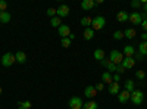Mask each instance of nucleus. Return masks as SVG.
<instances>
[{
    "label": "nucleus",
    "mask_w": 147,
    "mask_h": 109,
    "mask_svg": "<svg viewBox=\"0 0 147 109\" xmlns=\"http://www.w3.org/2000/svg\"><path fill=\"white\" fill-rule=\"evenodd\" d=\"M124 53L122 52H119V50H116V49H113V50H110V53H109V60L112 64H115V65H121L122 64V60H124Z\"/></svg>",
    "instance_id": "nucleus-1"
},
{
    "label": "nucleus",
    "mask_w": 147,
    "mask_h": 109,
    "mask_svg": "<svg viewBox=\"0 0 147 109\" xmlns=\"http://www.w3.org/2000/svg\"><path fill=\"white\" fill-rule=\"evenodd\" d=\"M105 25H106V19L102 15H99V16L93 18V22H91L90 28H93V31H100V30L105 28Z\"/></svg>",
    "instance_id": "nucleus-2"
},
{
    "label": "nucleus",
    "mask_w": 147,
    "mask_h": 109,
    "mask_svg": "<svg viewBox=\"0 0 147 109\" xmlns=\"http://www.w3.org/2000/svg\"><path fill=\"white\" fill-rule=\"evenodd\" d=\"M129 100H131L134 105H136V106L143 105V102H144V93H143L141 90H134V91L131 93Z\"/></svg>",
    "instance_id": "nucleus-3"
},
{
    "label": "nucleus",
    "mask_w": 147,
    "mask_h": 109,
    "mask_svg": "<svg viewBox=\"0 0 147 109\" xmlns=\"http://www.w3.org/2000/svg\"><path fill=\"white\" fill-rule=\"evenodd\" d=\"M15 62H16V59H15V55H13V53H5V55L2 56V65L6 66V68L12 66Z\"/></svg>",
    "instance_id": "nucleus-4"
},
{
    "label": "nucleus",
    "mask_w": 147,
    "mask_h": 109,
    "mask_svg": "<svg viewBox=\"0 0 147 109\" xmlns=\"http://www.w3.org/2000/svg\"><path fill=\"white\" fill-rule=\"evenodd\" d=\"M68 106H69V109H82L84 103H82V99H81V97L75 96V97H71V99H69Z\"/></svg>",
    "instance_id": "nucleus-5"
},
{
    "label": "nucleus",
    "mask_w": 147,
    "mask_h": 109,
    "mask_svg": "<svg viewBox=\"0 0 147 109\" xmlns=\"http://www.w3.org/2000/svg\"><path fill=\"white\" fill-rule=\"evenodd\" d=\"M68 15H69V6H68V5H60V6L56 9V16H59L60 19L66 18Z\"/></svg>",
    "instance_id": "nucleus-6"
},
{
    "label": "nucleus",
    "mask_w": 147,
    "mask_h": 109,
    "mask_svg": "<svg viewBox=\"0 0 147 109\" xmlns=\"http://www.w3.org/2000/svg\"><path fill=\"white\" fill-rule=\"evenodd\" d=\"M132 25H141L143 22V18H141V14L140 12H132V14L129 15V19H128Z\"/></svg>",
    "instance_id": "nucleus-7"
},
{
    "label": "nucleus",
    "mask_w": 147,
    "mask_h": 109,
    "mask_svg": "<svg viewBox=\"0 0 147 109\" xmlns=\"http://www.w3.org/2000/svg\"><path fill=\"white\" fill-rule=\"evenodd\" d=\"M84 94H85V97H87V99L96 97V96H97V89H96V86H87V87H85V90H84Z\"/></svg>",
    "instance_id": "nucleus-8"
},
{
    "label": "nucleus",
    "mask_w": 147,
    "mask_h": 109,
    "mask_svg": "<svg viewBox=\"0 0 147 109\" xmlns=\"http://www.w3.org/2000/svg\"><path fill=\"white\" fill-rule=\"evenodd\" d=\"M57 31H59V35L62 39H66V37H69V34H71V28L66 25V24H62L59 28H57Z\"/></svg>",
    "instance_id": "nucleus-9"
},
{
    "label": "nucleus",
    "mask_w": 147,
    "mask_h": 109,
    "mask_svg": "<svg viewBox=\"0 0 147 109\" xmlns=\"http://www.w3.org/2000/svg\"><path fill=\"white\" fill-rule=\"evenodd\" d=\"M122 53H124V56H125V58H134V55L137 53V50L134 49V46L127 44V46L124 47V50H122Z\"/></svg>",
    "instance_id": "nucleus-10"
},
{
    "label": "nucleus",
    "mask_w": 147,
    "mask_h": 109,
    "mask_svg": "<svg viewBox=\"0 0 147 109\" xmlns=\"http://www.w3.org/2000/svg\"><path fill=\"white\" fill-rule=\"evenodd\" d=\"M129 97H131V93L127 91V90H122V91H119V94H118L119 103H127V102L129 100Z\"/></svg>",
    "instance_id": "nucleus-11"
},
{
    "label": "nucleus",
    "mask_w": 147,
    "mask_h": 109,
    "mask_svg": "<svg viewBox=\"0 0 147 109\" xmlns=\"http://www.w3.org/2000/svg\"><path fill=\"white\" fill-rule=\"evenodd\" d=\"M122 66H124L125 69H132V66L136 65V60H134V58H124V60H122Z\"/></svg>",
    "instance_id": "nucleus-12"
},
{
    "label": "nucleus",
    "mask_w": 147,
    "mask_h": 109,
    "mask_svg": "<svg viewBox=\"0 0 147 109\" xmlns=\"http://www.w3.org/2000/svg\"><path fill=\"white\" fill-rule=\"evenodd\" d=\"M94 6H96L94 0H82V2H81V7H82L84 10H91Z\"/></svg>",
    "instance_id": "nucleus-13"
},
{
    "label": "nucleus",
    "mask_w": 147,
    "mask_h": 109,
    "mask_svg": "<svg viewBox=\"0 0 147 109\" xmlns=\"http://www.w3.org/2000/svg\"><path fill=\"white\" fill-rule=\"evenodd\" d=\"M15 59H16L18 64H25V62H27V53L22 52V50H19V52L15 53Z\"/></svg>",
    "instance_id": "nucleus-14"
},
{
    "label": "nucleus",
    "mask_w": 147,
    "mask_h": 109,
    "mask_svg": "<svg viewBox=\"0 0 147 109\" xmlns=\"http://www.w3.org/2000/svg\"><path fill=\"white\" fill-rule=\"evenodd\" d=\"M121 91V86H119V83H112V84H109V93L110 94H119Z\"/></svg>",
    "instance_id": "nucleus-15"
},
{
    "label": "nucleus",
    "mask_w": 147,
    "mask_h": 109,
    "mask_svg": "<svg viewBox=\"0 0 147 109\" xmlns=\"http://www.w3.org/2000/svg\"><path fill=\"white\" fill-rule=\"evenodd\" d=\"M102 81H103V84H112L113 83V77H112V74L110 72H103L102 74Z\"/></svg>",
    "instance_id": "nucleus-16"
},
{
    "label": "nucleus",
    "mask_w": 147,
    "mask_h": 109,
    "mask_svg": "<svg viewBox=\"0 0 147 109\" xmlns=\"http://www.w3.org/2000/svg\"><path fill=\"white\" fill-rule=\"evenodd\" d=\"M116 19H118L119 22H127V21L129 19V15H128V12H125V10H121V12H118V15H116Z\"/></svg>",
    "instance_id": "nucleus-17"
},
{
    "label": "nucleus",
    "mask_w": 147,
    "mask_h": 109,
    "mask_svg": "<svg viewBox=\"0 0 147 109\" xmlns=\"http://www.w3.org/2000/svg\"><path fill=\"white\" fill-rule=\"evenodd\" d=\"M94 32H96V31H93V28H85V30H84V32H82V35H84V40H87V41L93 40V37H94Z\"/></svg>",
    "instance_id": "nucleus-18"
},
{
    "label": "nucleus",
    "mask_w": 147,
    "mask_h": 109,
    "mask_svg": "<svg viewBox=\"0 0 147 109\" xmlns=\"http://www.w3.org/2000/svg\"><path fill=\"white\" fill-rule=\"evenodd\" d=\"M105 58H106V53H105L103 49H96L94 50V59H97L99 62H102Z\"/></svg>",
    "instance_id": "nucleus-19"
},
{
    "label": "nucleus",
    "mask_w": 147,
    "mask_h": 109,
    "mask_svg": "<svg viewBox=\"0 0 147 109\" xmlns=\"http://www.w3.org/2000/svg\"><path fill=\"white\" fill-rule=\"evenodd\" d=\"M137 52H138L140 55H143L144 58H147V41H141V43H140Z\"/></svg>",
    "instance_id": "nucleus-20"
},
{
    "label": "nucleus",
    "mask_w": 147,
    "mask_h": 109,
    "mask_svg": "<svg viewBox=\"0 0 147 109\" xmlns=\"http://www.w3.org/2000/svg\"><path fill=\"white\" fill-rule=\"evenodd\" d=\"M124 35H125L128 40H132V39L137 35V32H136V30H134V28H127V30L124 31Z\"/></svg>",
    "instance_id": "nucleus-21"
},
{
    "label": "nucleus",
    "mask_w": 147,
    "mask_h": 109,
    "mask_svg": "<svg viewBox=\"0 0 147 109\" xmlns=\"http://www.w3.org/2000/svg\"><path fill=\"white\" fill-rule=\"evenodd\" d=\"M10 14L9 12H0V22L2 24H7L9 21H10Z\"/></svg>",
    "instance_id": "nucleus-22"
},
{
    "label": "nucleus",
    "mask_w": 147,
    "mask_h": 109,
    "mask_svg": "<svg viewBox=\"0 0 147 109\" xmlns=\"http://www.w3.org/2000/svg\"><path fill=\"white\" fill-rule=\"evenodd\" d=\"M82 109H99V105H97L96 100H88V102H85Z\"/></svg>",
    "instance_id": "nucleus-23"
},
{
    "label": "nucleus",
    "mask_w": 147,
    "mask_h": 109,
    "mask_svg": "<svg viewBox=\"0 0 147 109\" xmlns=\"http://www.w3.org/2000/svg\"><path fill=\"white\" fill-rule=\"evenodd\" d=\"M91 22H93V18L84 16V18L81 19V25H82L84 28H90V27H91Z\"/></svg>",
    "instance_id": "nucleus-24"
},
{
    "label": "nucleus",
    "mask_w": 147,
    "mask_h": 109,
    "mask_svg": "<svg viewBox=\"0 0 147 109\" xmlns=\"http://www.w3.org/2000/svg\"><path fill=\"white\" fill-rule=\"evenodd\" d=\"M125 90L129 91V93H132L134 90H136V84L132 83V80H127L125 81Z\"/></svg>",
    "instance_id": "nucleus-25"
},
{
    "label": "nucleus",
    "mask_w": 147,
    "mask_h": 109,
    "mask_svg": "<svg viewBox=\"0 0 147 109\" xmlns=\"http://www.w3.org/2000/svg\"><path fill=\"white\" fill-rule=\"evenodd\" d=\"M50 24H52V27L59 28L60 25H62V19H60L59 16H55V18H52V19H50Z\"/></svg>",
    "instance_id": "nucleus-26"
},
{
    "label": "nucleus",
    "mask_w": 147,
    "mask_h": 109,
    "mask_svg": "<svg viewBox=\"0 0 147 109\" xmlns=\"http://www.w3.org/2000/svg\"><path fill=\"white\" fill-rule=\"evenodd\" d=\"M125 35H124V31H119V30H116L115 32H113V39L115 40H121V39H124Z\"/></svg>",
    "instance_id": "nucleus-27"
},
{
    "label": "nucleus",
    "mask_w": 147,
    "mask_h": 109,
    "mask_svg": "<svg viewBox=\"0 0 147 109\" xmlns=\"http://www.w3.org/2000/svg\"><path fill=\"white\" fill-rule=\"evenodd\" d=\"M136 77H137V78H138L140 81H143V80L146 78V72H144L143 69H138V71L136 72Z\"/></svg>",
    "instance_id": "nucleus-28"
},
{
    "label": "nucleus",
    "mask_w": 147,
    "mask_h": 109,
    "mask_svg": "<svg viewBox=\"0 0 147 109\" xmlns=\"http://www.w3.org/2000/svg\"><path fill=\"white\" fill-rule=\"evenodd\" d=\"M24 109H31V106H32V103L30 102V100H25V102H18Z\"/></svg>",
    "instance_id": "nucleus-29"
},
{
    "label": "nucleus",
    "mask_w": 147,
    "mask_h": 109,
    "mask_svg": "<svg viewBox=\"0 0 147 109\" xmlns=\"http://www.w3.org/2000/svg\"><path fill=\"white\" fill-rule=\"evenodd\" d=\"M47 16H50V19L55 18V16H56V9H55V7H49V9H47Z\"/></svg>",
    "instance_id": "nucleus-30"
},
{
    "label": "nucleus",
    "mask_w": 147,
    "mask_h": 109,
    "mask_svg": "<svg viewBox=\"0 0 147 109\" xmlns=\"http://www.w3.org/2000/svg\"><path fill=\"white\" fill-rule=\"evenodd\" d=\"M143 5H141V2L140 0H132L131 2V7H134V9H138V7H141Z\"/></svg>",
    "instance_id": "nucleus-31"
},
{
    "label": "nucleus",
    "mask_w": 147,
    "mask_h": 109,
    "mask_svg": "<svg viewBox=\"0 0 147 109\" xmlns=\"http://www.w3.org/2000/svg\"><path fill=\"white\" fill-rule=\"evenodd\" d=\"M6 9H7V2L0 0V12H6Z\"/></svg>",
    "instance_id": "nucleus-32"
},
{
    "label": "nucleus",
    "mask_w": 147,
    "mask_h": 109,
    "mask_svg": "<svg viewBox=\"0 0 147 109\" xmlns=\"http://www.w3.org/2000/svg\"><path fill=\"white\" fill-rule=\"evenodd\" d=\"M134 60H136V62H141V60H144V56L143 55H140L138 52L134 55Z\"/></svg>",
    "instance_id": "nucleus-33"
},
{
    "label": "nucleus",
    "mask_w": 147,
    "mask_h": 109,
    "mask_svg": "<svg viewBox=\"0 0 147 109\" xmlns=\"http://www.w3.org/2000/svg\"><path fill=\"white\" fill-rule=\"evenodd\" d=\"M71 43H72V41H71L68 37H66V39H62V46H63V47H69Z\"/></svg>",
    "instance_id": "nucleus-34"
},
{
    "label": "nucleus",
    "mask_w": 147,
    "mask_h": 109,
    "mask_svg": "<svg viewBox=\"0 0 147 109\" xmlns=\"http://www.w3.org/2000/svg\"><path fill=\"white\" fill-rule=\"evenodd\" d=\"M124 72H125V68L122 66V65H118V66H116V74L121 75V74H124Z\"/></svg>",
    "instance_id": "nucleus-35"
},
{
    "label": "nucleus",
    "mask_w": 147,
    "mask_h": 109,
    "mask_svg": "<svg viewBox=\"0 0 147 109\" xmlns=\"http://www.w3.org/2000/svg\"><path fill=\"white\" fill-rule=\"evenodd\" d=\"M141 28H143V32H147V19H143V22H141Z\"/></svg>",
    "instance_id": "nucleus-36"
},
{
    "label": "nucleus",
    "mask_w": 147,
    "mask_h": 109,
    "mask_svg": "<svg viewBox=\"0 0 147 109\" xmlns=\"http://www.w3.org/2000/svg\"><path fill=\"white\" fill-rule=\"evenodd\" d=\"M96 89H97V91H102V90H105V84H103V83H99V84L96 86Z\"/></svg>",
    "instance_id": "nucleus-37"
},
{
    "label": "nucleus",
    "mask_w": 147,
    "mask_h": 109,
    "mask_svg": "<svg viewBox=\"0 0 147 109\" xmlns=\"http://www.w3.org/2000/svg\"><path fill=\"white\" fill-rule=\"evenodd\" d=\"M112 77H113V83H119V80H121V75L119 74H115Z\"/></svg>",
    "instance_id": "nucleus-38"
},
{
    "label": "nucleus",
    "mask_w": 147,
    "mask_h": 109,
    "mask_svg": "<svg viewBox=\"0 0 147 109\" xmlns=\"http://www.w3.org/2000/svg\"><path fill=\"white\" fill-rule=\"evenodd\" d=\"M141 40L143 41H147V32H143L141 34Z\"/></svg>",
    "instance_id": "nucleus-39"
},
{
    "label": "nucleus",
    "mask_w": 147,
    "mask_h": 109,
    "mask_svg": "<svg viewBox=\"0 0 147 109\" xmlns=\"http://www.w3.org/2000/svg\"><path fill=\"white\" fill-rule=\"evenodd\" d=\"M143 12H146V14H147V3L143 5Z\"/></svg>",
    "instance_id": "nucleus-40"
},
{
    "label": "nucleus",
    "mask_w": 147,
    "mask_h": 109,
    "mask_svg": "<svg viewBox=\"0 0 147 109\" xmlns=\"http://www.w3.org/2000/svg\"><path fill=\"white\" fill-rule=\"evenodd\" d=\"M18 109H24V108H22V106H21V105L18 103Z\"/></svg>",
    "instance_id": "nucleus-41"
},
{
    "label": "nucleus",
    "mask_w": 147,
    "mask_h": 109,
    "mask_svg": "<svg viewBox=\"0 0 147 109\" xmlns=\"http://www.w3.org/2000/svg\"><path fill=\"white\" fill-rule=\"evenodd\" d=\"M2 91H3V89H2V87H0V94H2Z\"/></svg>",
    "instance_id": "nucleus-42"
}]
</instances>
